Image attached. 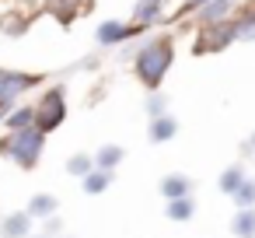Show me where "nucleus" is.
<instances>
[{"label":"nucleus","mask_w":255,"mask_h":238,"mask_svg":"<svg viewBox=\"0 0 255 238\" xmlns=\"http://www.w3.org/2000/svg\"><path fill=\"white\" fill-rule=\"evenodd\" d=\"M171 63H175V42L168 35H157L147 46H140V53L133 56V74L147 91H157L164 84Z\"/></svg>","instance_id":"f257e3e1"},{"label":"nucleus","mask_w":255,"mask_h":238,"mask_svg":"<svg viewBox=\"0 0 255 238\" xmlns=\"http://www.w3.org/2000/svg\"><path fill=\"white\" fill-rule=\"evenodd\" d=\"M46 147V133L39 126H21V130H7L0 137V154L7 161H14L18 168H35Z\"/></svg>","instance_id":"f03ea898"},{"label":"nucleus","mask_w":255,"mask_h":238,"mask_svg":"<svg viewBox=\"0 0 255 238\" xmlns=\"http://www.w3.org/2000/svg\"><path fill=\"white\" fill-rule=\"evenodd\" d=\"M67 119V88L63 84H53L39 102H35V126L49 137L53 130H60Z\"/></svg>","instance_id":"7ed1b4c3"},{"label":"nucleus","mask_w":255,"mask_h":238,"mask_svg":"<svg viewBox=\"0 0 255 238\" xmlns=\"http://www.w3.org/2000/svg\"><path fill=\"white\" fill-rule=\"evenodd\" d=\"M42 81H46V74H25V70H4L0 67V116H4L7 109H14V102L25 91L39 88Z\"/></svg>","instance_id":"20e7f679"},{"label":"nucleus","mask_w":255,"mask_h":238,"mask_svg":"<svg viewBox=\"0 0 255 238\" xmlns=\"http://www.w3.org/2000/svg\"><path fill=\"white\" fill-rule=\"evenodd\" d=\"M231 42H238V39H234V25H231V18H227V21H210V25H203V28L196 32V46H192V53H196V56L224 53Z\"/></svg>","instance_id":"39448f33"},{"label":"nucleus","mask_w":255,"mask_h":238,"mask_svg":"<svg viewBox=\"0 0 255 238\" xmlns=\"http://www.w3.org/2000/svg\"><path fill=\"white\" fill-rule=\"evenodd\" d=\"M143 28L140 25H126V21H119V18H109V21H102L98 25V32H95V39H98V46H119V42H126V39H133V35H140Z\"/></svg>","instance_id":"423d86ee"},{"label":"nucleus","mask_w":255,"mask_h":238,"mask_svg":"<svg viewBox=\"0 0 255 238\" xmlns=\"http://www.w3.org/2000/svg\"><path fill=\"white\" fill-rule=\"evenodd\" d=\"M84 7H88V0H46V11H49L60 25H74Z\"/></svg>","instance_id":"0eeeda50"},{"label":"nucleus","mask_w":255,"mask_h":238,"mask_svg":"<svg viewBox=\"0 0 255 238\" xmlns=\"http://www.w3.org/2000/svg\"><path fill=\"white\" fill-rule=\"evenodd\" d=\"M164 4H168V0H136V7H133V25L147 28V25L161 21V14H164Z\"/></svg>","instance_id":"6e6552de"},{"label":"nucleus","mask_w":255,"mask_h":238,"mask_svg":"<svg viewBox=\"0 0 255 238\" xmlns=\"http://www.w3.org/2000/svg\"><path fill=\"white\" fill-rule=\"evenodd\" d=\"M175 133H178V119H175V116L164 112V116L150 119V133H147V137H150L154 144H168V140H175Z\"/></svg>","instance_id":"1a4fd4ad"},{"label":"nucleus","mask_w":255,"mask_h":238,"mask_svg":"<svg viewBox=\"0 0 255 238\" xmlns=\"http://www.w3.org/2000/svg\"><path fill=\"white\" fill-rule=\"evenodd\" d=\"M7 130H21V126H35V105H18V109H7L0 116Z\"/></svg>","instance_id":"9d476101"},{"label":"nucleus","mask_w":255,"mask_h":238,"mask_svg":"<svg viewBox=\"0 0 255 238\" xmlns=\"http://www.w3.org/2000/svg\"><path fill=\"white\" fill-rule=\"evenodd\" d=\"M123 158H126V151H123L119 144H105V147H98V154H95V168L112 172V168H119Z\"/></svg>","instance_id":"9b49d317"},{"label":"nucleus","mask_w":255,"mask_h":238,"mask_svg":"<svg viewBox=\"0 0 255 238\" xmlns=\"http://www.w3.org/2000/svg\"><path fill=\"white\" fill-rule=\"evenodd\" d=\"M81 182H84V193H88V196H98V193H105V189L112 186V172H105V168H91Z\"/></svg>","instance_id":"f8f14e48"},{"label":"nucleus","mask_w":255,"mask_h":238,"mask_svg":"<svg viewBox=\"0 0 255 238\" xmlns=\"http://www.w3.org/2000/svg\"><path fill=\"white\" fill-rule=\"evenodd\" d=\"M189 193H192V182H189L185 175H164V179H161V196L178 200V196H189Z\"/></svg>","instance_id":"ddd939ff"},{"label":"nucleus","mask_w":255,"mask_h":238,"mask_svg":"<svg viewBox=\"0 0 255 238\" xmlns=\"http://www.w3.org/2000/svg\"><path fill=\"white\" fill-rule=\"evenodd\" d=\"M231 231L238 238H252L255 235V207H241V214L231 221Z\"/></svg>","instance_id":"4468645a"},{"label":"nucleus","mask_w":255,"mask_h":238,"mask_svg":"<svg viewBox=\"0 0 255 238\" xmlns=\"http://www.w3.org/2000/svg\"><path fill=\"white\" fill-rule=\"evenodd\" d=\"M32 228V214H11L4 221V238H25Z\"/></svg>","instance_id":"2eb2a0df"},{"label":"nucleus","mask_w":255,"mask_h":238,"mask_svg":"<svg viewBox=\"0 0 255 238\" xmlns=\"http://www.w3.org/2000/svg\"><path fill=\"white\" fill-rule=\"evenodd\" d=\"M28 214H32V217H53V214H56V196H49V193H39V196H32V203H28Z\"/></svg>","instance_id":"dca6fc26"},{"label":"nucleus","mask_w":255,"mask_h":238,"mask_svg":"<svg viewBox=\"0 0 255 238\" xmlns=\"http://www.w3.org/2000/svg\"><path fill=\"white\" fill-rule=\"evenodd\" d=\"M241 179H245V168H241V165L224 168V172H220V193H227V196H231V193L241 186Z\"/></svg>","instance_id":"f3484780"},{"label":"nucleus","mask_w":255,"mask_h":238,"mask_svg":"<svg viewBox=\"0 0 255 238\" xmlns=\"http://www.w3.org/2000/svg\"><path fill=\"white\" fill-rule=\"evenodd\" d=\"M192 210H196V207H192V200H189V196L168 200V217H171V221H189V217H192Z\"/></svg>","instance_id":"a211bd4d"},{"label":"nucleus","mask_w":255,"mask_h":238,"mask_svg":"<svg viewBox=\"0 0 255 238\" xmlns=\"http://www.w3.org/2000/svg\"><path fill=\"white\" fill-rule=\"evenodd\" d=\"M91 168H95V158H91V154H74V158L67 161V172L77 175V179H84Z\"/></svg>","instance_id":"6ab92c4d"},{"label":"nucleus","mask_w":255,"mask_h":238,"mask_svg":"<svg viewBox=\"0 0 255 238\" xmlns=\"http://www.w3.org/2000/svg\"><path fill=\"white\" fill-rule=\"evenodd\" d=\"M231 196H234L238 207H255V182H252V179H241V186H238Z\"/></svg>","instance_id":"aec40b11"},{"label":"nucleus","mask_w":255,"mask_h":238,"mask_svg":"<svg viewBox=\"0 0 255 238\" xmlns=\"http://www.w3.org/2000/svg\"><path fill=\"white\" fill-rule=\"evenodd\" d=\"M164 112H168L164 98H161V95H150V102H147V116H150V119H157V116H164Z\"/></svg>","instance_id":"412c9836"},{"label":"nucleus","mask_w":255,"mask_h":238,"mask_svg":"<svg viewBox=\"0 0 255 238\" xmlns=\"http://www.w3.org/2000/svg\"><path fill=\"white\" fill-rule=\"evenodd\" d=\"M206 4H210V0H185L178 14H192V11H199V7H206Z\"/></svg>","instance_id":"4be33fe9"},{"label":"nucleus","mask_w":255,"mask_h":238,"mask_svg":"<svg viewBox=\"0 0 255 238\" xmlns=\"http://www.w3.org/2000/svg\"><path fill=\"white\" fill-rule=\"evenodd\" d=\"M248 147H255V133H252V140H248Z\"/></svg>","instance_id":"5701e85b"},{"label":"nucleus","mask_w":255,"mask_h":238,"mask_svg":"<svg viewBox=\"0 0 255 238\" xmlns=\"http://www.w3.org/2000/svg\"><path fill=\"white\" fill-rule=\"evenodd\" d=\"M252 238H255V235H252Z\"/></svg>","instance_id":"b1692460"}]
</instances>
